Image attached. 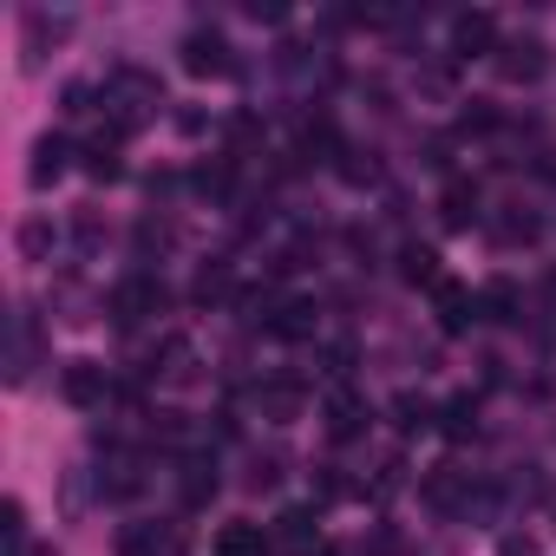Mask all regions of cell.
<instances>
[{
	"label": "cell",
	"instance_id": "cell-1",
	"mask_svg": "<svg viewBox=\"0 0 556 556\" xmlns=\"http://www.w3.org/2000/svg\"><path fill=\"white\" fill-rule=\"evenodd\" d=\"M105 118H112V131H138V125H151L157 112H164V86H157V73H138V66H118L112 79H105Z\"/></svg>",
	"mask_w": 556,
	"mask_h": 556
},
{
	"label": "cell",
	"instance_id": "cell-2",
	"mask_svg": "<svg viewBox=\"0 0 556 556\" xmlns=\"http://www.w3.org/2000/svg\"><path fill=\"white\" fill-rule=\"evenodd\" d=\"M419 497H426L432 510H445V517H471V510H484V497H478V484H471L465 465H432L426 484H419Z\"/></svg>",
	"mask_w": 556,
	"mask_h": 556
},
{
	"label": "cell",
	"instance_id": "cell-3",
	"mask_svg": "<svg viewBox=\"0 0 556 556\" xmlns=\"http://www.w3.org/2000/svg\"><path fill=\"white\" fill-rule=\"evenodd\" d=\"M164 282L157 275H125V282L112 289V321L118 328H138V321H151V315H164Z\"/></svg>",
	"mask_w": 556,
	"mask_h": 556
},
{
	"label": "cell",
	"instance_id": "cell-4",
	"mask_svg": "<svg viewBox=\"0 0 556 556\" xmlns=\"http://www.w3.org/2000/svg\"><path fill=\"white\" fill-rule=\"evenodd\" d=\"M60 393H66L79 413H92V406L112 400V374H105L99 361H66V367H60Z\"/></svg>",
	"mask_w": 556,
	"mask_h": 556
},
{
	"label": "cell",
	"instance_id": "cell-5",
	"mask_svg": "<svg viewBox=\"0 0 556 556\" xmlns=\"http://www.w3.org/2000/svg\"><path fill=\"white\" fill-rule=\"evenodd\" d=\"M184 73H197V79H229V73H236L229 40H223V34H190V40H184Z\"/></svg>",
	"mask_w": 556,
	"mask_h": 556
},
{
	"label": "cell",
	"instance_id": "cell-6",
	"mask_svg": "<svg viewBox=\"0 0 556 556\" xmlns=\"http://www.w3.org/2000/svg\"><path fill=\"white\" fill-rule=\"evenodd\" d=\"M118 556H184V530L177 523H125Z\"/></svg>",
	"mask_w": 556,
	"mask_h": 556
},
{
	"label": "cell",
	"instance_id": "cell-7",
	"mask_svg": "<svg viewBox=\"0 0 556 556\" xmlns=\"http://www.w3.org/2000/svg\"><path fill=\"white\" fill-rule=\"evenodd\" d=\"M210 556H275V530L236 517V523H223V530L210 536Z\"/></svg>",
	"mask_w": 556,
	"mask_h": 556
},
{
	"label": "cell",
	"instance_id": "cell-8",
	"mask_svg": "<svg viewBox=\"0 0 556 556\" xmlns=\"http://www.w3.org/2000/svg\"><path fill=\"white\" fill-rule=\"evenodd\" d=\"M452 53H458V60H478V53H497V14H484V8H471V14H458V21H452Z\"/></svg>",
	"mask_w": 556,
	"mask_h": 556
},
{
	"label": "cell",
	"instance_id": "cell-9",
	"mask_svg": "<svg viewBox=\"0 0 556 556\" xmlns=\"http://www.w3.org/2000/svg\"><path fill=\"white\" fill-rule=\"evenodd\" d=\"M73 170V138H60V131H47L40 144H34V164H27V184L34 190H53L60 177Z\"/></svg>",
	"mask_w": 556,
	"mask_h": 556
},
{
	"label": "cell",
	"instance_id": "cell-10",
	"mask_svg": "<svg viewBox=\"0 0 556 556\" xmlns=\"http://www.w3.org/2000/svg\"><path fill=\"white\" fill-rule=\"evenodd\" d=\"M34 361H40V328H34V315L21 308V315L8 321V380L21 387V380L34 374Z\"/></svg>",
	"mask_w": 556,
	"mask_h": 556
},
{
	"label": "cell",
	"instance_id": "cell-11",
	"mask_svg": "<svg viewBox=\"0 0 556 556\" xmlns=\"http://www.w3.org/2000/svg\"><path fill=\"white\" fill-rule=\"evenodd\" d=\"M321 413H328V439H354V432H367V400H361L354 387H334Z\"/></svg>",
	"mask_w": 556,
	"mask_h": 556
},
{
	"label": "cell",
	"instance_id": "cell-12",
	"mask_svg": "<svg viewBox=\"0 0 556 556\" xmlns=\"http://www.w3.org/2000/svg\"><path fill=\"white\" fill-rule=\"evenodd\" d=\"M432 295H439V328H445V334H465V328L478 321V295H471L465 282H439Z\"/></svg>",
	"mask_w": 556,
	"mask_h": 556
},
{
	"label": "cell",
	"instance_id": "cell-13",
	"mask_svg": "<svg viewBox=\"0 0 556 556\" xmlns=\"http://www.w3.org/2000/svg\"><path fill=\"white\" fill-rule=\"evenodd\" d=\"M275 543H282L289 556H315V549H321V523H315V510H289L282 523H275Z\"/></svg>",
	"mask_w": 556,
	"mask_h": 556
},
{
	"label": "cell",
	"instance_id": "cell-14",
	"mask_svg": "<svg viewBox=\"0 0 556 556\" xmlns=\"http://www.w3.org/2000/svg\"><path fill=\"white\" fill-rule=\"evenodd\" d=\"M302 387L295 380H268L262 393H255V406H262V419H275V426H289V419H302Z\"/></svg>",
	"mask_w": 556,
	"mask_h": 556
},
{
	"label": "cell",
	"instance_id": "cell-15",
	"mask_svg": "<svg viewBox=\"0 0 556 556\" xmlns=\"http://www.w3.org/2000/svg\"><path fill=\"white\" fill-rule=\"evenodd\" d=\"M497 73H504V79H536V73H543V40H510V47H497Z\"/></svg>",
	"mask_w": 556,
	"mask_h": 556
},
{
	"label": "cell",
	"instance_id": "cell-16",
	"mask_svg": "<svg viewBox=\"0 0 556 556\" xmlns=\"http://www.w3.org/2000/svg\"><path fill=\"white\" fill-rule=\"evenodd\" d=\"M268 328L282 334V341H308L315 334V302H282V308L268 315Z\"/></svg>",
	"mask_w": 556,
	"mask_h": 556
},
{
	"label": "cell",
	"instance_id": "cell-17",
	"mask_svg": "<svg viewBox=\"0 0 556 556\" xmlns=\"http://www.w3.org/2000/svg\"><path fill=\"white\" fill-rule=\"evenodd\" d=\"M157 374H164V380H190V374H197V348H190L184 334H170V341L157 348Z\"/></svg>",
	"mask_w": 556,
	"mask_h": 556
},
{
	"label": "cell",
	"instance_id": "cell-18",
	"mask_svg": "<svg viewBox=\"0 0 556 556\" xmlns=\"http://www.w3.org/2000/svg\"><path fill=\"white\" fill-rule=\"evenodd\" d=\"M216 497V458H184V504H210Z\"/></svg>",
	"mask_w": 556,
	"mask_h": 556
},
{
	"label": "cell",
	"instance_id": "cell-19",
	"mask_svg": "<svg viewBox=\"0 0 556 556\" xmlns=\"http://www.w3.org/2000/svg\"><path fill=\"white\" fill-rule=\"evenodd\" d=\"M478 223V190L471 184H452L445 190V229H471Z\"/></svg>",
	"mask_w": 556,
	"mask_h": 556
},
{
	"label": "cell",
	"instance_id": "cell-20",
	"mask_svg": "<svg viewBox=\"0 0 556 556\" xmlns=\"http://www.w3.org/2000/svg\"><path fill=\"white\" fill-rule=\"evenodd\" d=\"M393 426H400V432H426V426H432V400H426V393H400V400H393Z\"/></svg>",
	"mask_w": 556,
	"mask_h": 556
},
{
	"label": "cell",
	"instance_id": "cell-21",
	"mask_svg": "<svg viewBox=\"0 0 556 556\" xmlns=\"http://www.w3.org/2000/svg\"><path fill=\"white\" fill-rule=\"evenodd\" d=\"M86 170H92V177H105V184H112V177H118V170H125V164H118V138H105V131H99V138H92V144H86Z\"/></svg>",
	"mask_w": 556,
	"mask_h": 556
},
{
	"label": "cell",
	"instance_id": "cell-22",
	"mask_svg": "<svg viewBox=\"0 0 556 556\" xmlns=\"http://www.w3.org/2000/svg\"><path fill=\"white\" fill-rule=\"evenodd\" d=\"M478 315H491V321H517V289H510V282H484Z\"/></svg>",
	"mask_w": 556,
	"mask_h": 556
},
{
	"label": "cell",
	"instance_id": "cell-23",
	"mask_svg": "<svg viewBox=\"0 0 556 556\" xmlns=\"http://www.w3.org/2000/svg\"><path fill=\"white\" fill-rule=\"evenodd\" d=\"M445 432H452V439H471V432H478V400H471V393L445 400Z\"/></svg>",
	"mask_w": 556,
	"mask_h": 556
},
{
	"label": "cell",
	"instance_id": "cell-24",
	"mask_svg": "<svg viewBox=\"0 0 556 556\" xmlns=\"http://www.w3.org/2000/svg\"><path fill=\"white\" fill-rule=\"evenodd\" d=\"M400 275H406V282H432V289H439V255L413 242V249L400 255Z\"/></svg>",
	"mask_w": 556,
	"mask_h": 556
},
{
	"label": "cell",
	"instance_id": "cell-25",
	"mask_svg": "<svg viewBox=\"0 0 556 556\" xmlns=\"http://www.w3.org/2000/svg\"><path fill=\"white\" fill-rule=\"evenodd\" d=\"M0 530H8V543H14V556L27 549V510H21V497H8V504H0Z\"/></svg>",
	"mask_w": 556,
	"mask_h": 556
},
{
	"label": "cell",
	"instance_id": "cell-26",
	"mask_svg": "<svg viewBox=\"0 0 556 556\" xmlns=\"http://www.w3.org/2000/svg\"><path fill=\"white\" fill-rule=\"evenodd\" d=\"M229 295V268H203L197 275V302H223Z\"/></svg>",
	"mask_w": 556,
	"mask_h": 556
},
{
	"label": "cell",
	"instance_id": "cell-27",
	"mask_svg": "<svg viewBox=\"0 0 556 556\" xmlns=\"http://www.w3.org/2000/svg\"><path fill=\"white\" fill-rule=\"evenodd\" d=\"M504 556H530V536H504Z\"/></svg>",
	"mask_w": 556,
	"mask_h": 556
}]
</instances>
